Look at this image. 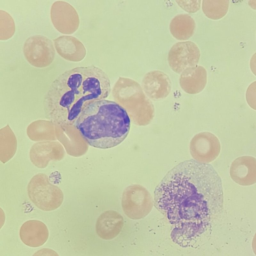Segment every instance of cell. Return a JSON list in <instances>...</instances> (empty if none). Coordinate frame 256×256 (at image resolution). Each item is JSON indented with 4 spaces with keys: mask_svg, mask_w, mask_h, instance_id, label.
Here are the masks:
<instances>
[{
    "mask_svg": "<svg viewBox=\"0 0 256 256\" xmlns=\"http://www.w3.org/2000/svg\"><path fill=\"white\" fill-rule=\"evenodd\" d=\"M220 177L210 164L194 160L170 170L154 191V203L173 226L172 236L186 242L200 234L212 212L222 206Z\"/></svg>",
    "mask_w": 256,
    "mask_h": 256,
    "instance_id": "6da1fadb",
    "label": "cell"
},
{
    "mask_svg": "<svg viewBox=\"0 0 256 256\" xmlns=\"http://www.w3.org/2000/svg\"><path fill=\"white\" fill-rule=\"evenodd\" d=\"M110 92V80L100 68H74L51 84L44 98L45 112L58 124H72L88 104L105 100Z\"/></svg>",
    "mask_w": 256,
    "mask_h": 256,
    "instance_id": "7a4b0ae2",
    "label": "cell"
},
{
    "mask_svg": "<svg viewBox=\"0 0 256 256\" xmlns=\"http://www.w3.org/2000/svg\"><path fill=\"white\" fill-rule=\"evenodd\" d=\"M74 124L88 144L106 149L124 141L129 132L130 120L122 106L115 102L102 100L88 104Z\"/></svg>",
    "mask_w": 256,
    "mask_h": 256,
    "instance_id": "3957f363",
    "label": "cell"
},
{
    "mask_svg": "<svg viewBox=\"0 0 256 256\" xmlns=\"http://www.w3.org/2000/svg\"><path fill=\"white\" fill-rule=\"evenodd\" d=\"M54 46L52 41L48 38L36 35L26 40L22 50L24 58L30 65L44 68L50 65L54 60Z\"/></svg>",
    "mask_w": 256,
    "mask_h": 256,
    "instance_id": "277c9868",
    "label": "cell"
},
{
    "mask_svg": "<svg viewBox=\"0 0 256 256\" xmlns=\"http://www.w3.org/2000/svg\"><path fill=\"white\" fill-rule=\"evenodd\" d=\"M52 22L55 28L64 34H72L78 29L80 19L76 11L70 4L55 2L50 10Z\"/></svg>",
    "mask_w": 256,
    "mask_h": 256,
    "instance_id": "5b68a950",
    "label": "cell"
},
{
    "mask_svg": "<svg viewBox=\"0 0 256 256\" xmlns=\"http://www.w3.org/2000/svg\"><path fill=\"white\" fill-rule=\"evenodd\" d=\"M230 176L236 184L248 186L256 183V158L249 156L238 157L231 164Z\"/></svg>",
    "mask_w": 256,
    "mask_h": 256,
    "instance_id": "8992f818",
    "label": "cell"
},
{
    "mask_svg": "<svg viewBox=\"0 0 256 256\" xmlns=\"http://www.w3.org/2000/svg\"><path fill=\"white\" fill-rule=\"evenodd\" d=\"M58 54L63 58L70 62L82 60L86 55V50L82 43L70 36H62L54 40Z\"/></svg>",
    "mask_w": 256,
    "mask_h": 256,
    "instance_id": "52a82bcc",
    "label": "cell"
},
{
    "mask_svg": "<svg viewBox=\"0 0 256 256\" xmlns=\"http://www.w3.org/2000/svg\"><path fill=\"white\" fill-rule=\"evenodd\" d=\"M22 241L30 247L43 245L48 238V230L46 225L40 220H30L22 226L20 230Z\"/></svg>",
    "mask_w": 256,
    "mask_h": 256,
    "instance_id": "ba28073f",
    "label": "cell"
},
{
    "mask_svg": "<svg viewBox=\"0 0 256 256\" xmlns=\"http://www.w3.org/2000/svg\"><path fill=\"white\" fill-rule=\"evenodd\" d=\"M50 184L48 182L46 190H44L40 186V192L28 190V196L32 202L43 210H54L61 205L63 201L62 193L58 187L54 186L50 190H48Z\"/></svg>",
    "mask_w": 256,
    "mask_h": 256,
    "instance_id": "9c48e42d",
    "label": "cell"
},
{
    "mask_svg": "<svg viewBox=\"0 0 256 256\" xmlns=\"http://www.w3.org/2000/svg\"><path fill=\"white\" fill-rule=\"evenodd\" d=\"M123 224V218L119 214L114 211H106L98 218L96 230L102 238L111 240L120 234Z\"/></svg>",
    "mask_w": 256,
    "mask_h": 256,
    "instance_id": "30bf717a",
    "label": "cell"
},
{
    "mask_svg": "<svg viewBox=\"0 0 256 256\" xmlns=\"http://www.w3.org/2000/svg\"><path fill=\"white\" fill-rule=\"evenodd\" d=\"M200 162L208 163L214 160L219 155L220 144L218 138L210 132H203L200 136Z\"/></svg>",
    "mask_w": 256,
    "mask_h": 256,
    "instance_id": "8fae6325",
    "label": "cell"
},
{
    "mask_svg": "<svg viewBox=\"0 0 256 256\" xmlns=\"http://www.w3.org/2000/svg\"><path fill=\"white\" fill-rule=\"evenodd\" d=\"M229 4L228 0L208 1L205 4V12L211 18L218 20L226 14Z\"/></svg>",
    "mask_w": 256,
    "mask_h": 256,
    "instance_id": "7c38bea8",
    "label": "cell"
},
{
    "mask_svg": "<svg viewBox=\"0 0 256 256\" xmlns=\"http://www.w3.org/2000/svg\"><path fill=\"white\" fill-rule=\"evenodd\" d=\"M246 98L248 106L256 110V81L251 83L248 87Z\"/></svg>",
    "mask_w": 256,
    "mask_h": 256,
    "instance_id": "4fadbf2b",
    "label": "cell"
},
{
    "mask_svg": "<svg viewBox=\"0 0 256 256\" xmlns=\"http://www.w3.org/2000/svg\"><path fill=\"white\" fill-rule=\"evenodd\" d=\"M32 256H59L56 252L50 248H42L35 252Z\"/></svg>",
    "mask_w": 256,
    "mask_h": 256,
    "instance_id": "5bb4252c",
    "label": "cell"
},
{
    "mask_svg": "<svg viewBox=\"0 0 256 256\" xmlns=\"http://www.w3.org/2000/svg\"><path fill=\"white\" fill-rule=\"evenodd\" d=\"M250 66L252 72L256 76V52L250 58Z\"/></svg>",
    "mask_w": 256,
    "mask_h": 256,
    "instance_id": "9a60e30c",
    "label": "cell"
},
{
    "mask_svg": "<svg viewBox=\"0 0 256 256\" xmlns=\"http://www.w3.org/2000/svg\"><path fill=\"white\" fill-rule=\"evenodd\" d=\"M252 248L254 253L256 255V233L254 236V237L252 242Z\"/></svg>",
    "mask_w": 256,
    "mask_h": 256,
    "instance_id": "2e32d148",
    "label": "cell"
},
{
    "mask_svg": "<svg viewBox=\"0 0 256 256\" xmlns=\"http://www.w3.org/2000/svg\"><path fill=\"white\" fill-rule=\"evenodd\" d=\"M248 2L252 9L256 10V0H248Z\"/></svg>",
    "mask_w": 256,
    "mask_h": 256,
    "instance_id": "e0dca14e",
    "label": "cell"
}]
</instances>
